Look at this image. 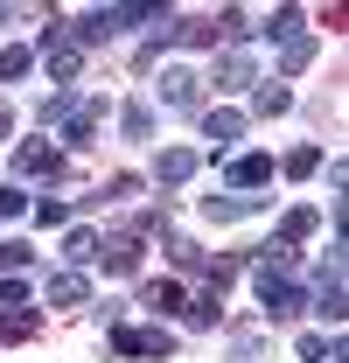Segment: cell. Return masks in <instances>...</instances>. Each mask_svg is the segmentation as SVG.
<instances>
[{"label":"cell","instance_id":"cell-1","mask_svg":"<svg viewBox=\"0 0 349 363\" xmlns=\"http://www.w3.org/2000/svg\"><path fill=\"white\" fill-rule=\"evenodd\" d=\"M43 126H63L70 147H91L98 126H105V112H98L91 98H77V91H49V98H43Z\"/></svg>","mask_w":349,"mask_h":363},{"label":"cell","instance_id":"cell-2","mask_svg":"<svg viewBox=\"0 0 349 363\" xmlns=\"http://www.w3.org/2000/svg\"><path fill=\"white\" fill-rule=\"evenodd\" d=\"M252 286H259V308H265V321L301 315V286H294V279H287L279 266H259V272H252Z\"/></svg>","mask_w":349,"mask_h":363},{"label":"cell","instance_id":"cell-3","mask_svg":"<svg viewBox=\"0 0 349 363\" xmlns=\"http://www.w3.org/2000/svg\"><path fill=\"white\" fill-rule=\"evenodd\" d=\"M314 315L328 321V328H343L349 301H343V252H328V266L314 272Z\"/></svg>","mask_w":349,"mask_h":363},{"label":"cell","instance_id":"cell-4","mask_svg":"<svg viewBox=\"0 0 349 363\" xmlns=\"http://www.w3.org/2000/svg\"><path fill=\"white\" fill-rule=\"evenodd\" d=\"M112 350H119V357H168L174 335L168 328H126V321H119V328H112Z\"/></svg>","mask_w":349,"mask_h":363},{"label":"cell","instance_id":"cell-5","mask_svg":"<svg viewBox=\"0 0 349 363\" xmlns=\"http://www.w3.org/2000/svg\"><path fill=\"white\" fill-rule=\"evenodd\" d=\"M126 21H133V7H91L84 21H77V35H70V43H77V49H91V43H105L112 28H126Z\"/></svg>","mask_w":349,"mask_h":363},{"label":"cell","instance_id":"cell-6","mask_svg":"<svg viewBox=\"0 0 349 363\" xmlns=\"http://www.w3.org/2000/svg\"><path fill=\"white\" fill-rule=\"evenodd\" d=\"M49 49V77H56V84H77V77H84V49L70 43V35H56V43H43Z\"/></svg>","mask_w":349,"mask_h":363},{"label":"cell","instance_id":"cell-7","mask_svg":"<svg viewBox=\"0 0 349 363\" xmlns=\"http://www.w3.org/2000/svg\"><path fill=\"white\" fill-rule=\"evenodd\" d=\"M14 168H21V175H56V168H63V154H56L49 140H21V154H14Z\"/></svg>","mask_w":349,"mask_h":363},{"label":"cell","instance_id":"cell-8","mask_svg":"<svg viewBox=\"0 0 349 363\" xmlns=\"http://www.w3.org/2000/svg\"><path fill=\"white\" fill-rule=\"evenodd\" d=\"M35 335H43L35 308H0V342H35Z\"/></svg>","mask_w":349,"mask_h":363},{"label":"cell","instance_id":"cell-9","mask_svg":"<svg viewBox=\"0 0 349 363\" xmlns=\"http://www.w3.org/2000/svg\"><path fill=\"white\" fill-rule=\"evenodd\" d=\"M196 84H203L196 70H168V77H161V105H174V112H196Z\"/></svg>","mask_w":349,"mask_h":363},{"label":"cell","instance_id":"cell-10","mask_svg":"<svg viewBox=\"0 0 349 363\" xmlns=\"http://www.w3.org/2000/svg\"><path fill=\"white\" fill-rule=\"evenodd\" d=\"M98 259H105V272H140V238H105V245H98Z\"/></svg>","mask_w":349,"mask_h":363},{"label":"cell","instance_id":"cell-11","mask_svg":"<svg viewBox=\"0 0 349 363\" xmlns=\"http://www.w3.org/2000/svg\"><path fill=\"white\" fill-rule=\"evenodd\" d=\"M84 272H56V279H49V308H84Z\"/></svg>","mask_w":349,"mask_h":363},{"label":"cell","instance_id":"cell-12","mask_svg":"<svg viewBox=\"0 0 349 363\" xmlns=\"http://www.w3.org/2000/svg\"><path fill=\"white\" fill-rule=\"evenodd\" d=\"M140 308H154V315H174V308H182V286H174V279H147V286H140Z\"/></svg>","mask_w":349,"mask_h":363},{"label":"cell","instance_id":"cell-13","mask_svg":"<svg viewBox=\"0 0 349 363\" xmlns=\"http://www.w3.org/2000/svg\"><path fill=\"white\" fill-rule=\"evenodd\" d=\"M307 63H314V35H287V43H279V70H287V77H301Z\"/></svg>","mask_w":349,"mask_h":363},{"label":"cell","instance_id":"cell-14","mask_svg":"<svg viewBox=\"0 0 349 363\" xmlns=\"http://www.w3.org/2000/svg\"><path fill=\"white\" fill-rule=\"evenodd\" d=\"M154 175L168 182V189H174V182H189V175H196V154H189V147H168V154L154 161Z\"/></svg>","mask_w":349,"mask_h":363},{"label":"cell","instance_id":"cell-15","mask_svg":"<svg viewBox=\"0 0 349 363\" xmlns=\"http://www.w3.org/2000/svg\"><path fill=\"white\" fill-rule=\"evenodd\" d=\"M231 182H238V189H259V182H272V161H265V154H238V161H231Z\"/></svg>","mask_w":349,"mask_h":363},{"label":"cell","instance_id":"cell-16","mask_svg":"<svg viewBox=\"0 0 349 363\" xmlns=\"http://www.w3.org/2000/svg\"><path fill=\"white\" fill-rule=\"evenodd\" d=\"M314 224H321V217H314V210H287V217H279V245H301V238H314Z\"/></svg>","mask_w":349,"mask_h":363},{"label":"cell","instance_id":"cell-17","mask_svg":"<svg viewBox=\"0 0 349 363\" xmlns=\"http://www.w3.org/2000/svg\"><path fill=\"white\" fill-rule=\"evenodd\" d=\"M28 266H35V252H28L21 238H7V245H0V279H14V272H28Z\"/></svg>","mask_w":349,"mask_h":363},{"label":"cell","instance_id":"cell-18","mask_svg":"<svg viewBox=\"0 0 349 363\" xmlns=\"http://www.w3.org/2000/svg\"><path fill=\"white\" fill-rule=\"evenodd\" d=\"M63 259H70V266H91V259H98V230H70V238H63Z\"/></svg>","mask_w":349,"mask_h":363},{"label":"cell","instance_id":"cell-19","mask_svg":"<svg viewBox=\"0 0 349 363\" xmlns=\"http://www.w3.org/2000/svg\"><path fill=\"white\" fill-rule=\"evenodd\" d=\"M203 133L217 140V147H231V140L245 133V119H238V112H210V119H203Z\"/></svg>","mask_w":349,"mask_h":363},{"label":"cell","instance_id":"cell-20","mask_svg":"<svg viewBox=\"0 0 349 363\" xmlns=\"http://www.w3.org/2000/svg\"><path fill=\"white\" fill-rule=\"evenodd\" d=\"M252 210H259V196H210V217H223V224L231 217H252Z\"/></svg>","mask_w":349,"mask_h":363},{"label":"cell","instance_id":"cell-21","mask_svg":"<svg viewBox=\"0 0 349 363\" xmlns=\"http://www.w3.org/2000/svg\"><path fill=\"white\" fill-rule=\"evenodd\" d=\"M217 84H223V91L252 84V56H223V63H217Z\"/></svg>","mask_w":349,"mask_h":363},{"label":"cell","instance_id":"cell-22","mask_svg":"<svg viewBox=\"0 0 349 363\" xmlns=\"http://www.w3.org/2000/svg\"><path fill=\"white\" fill-rule=\"evenodd\" d=\"M35 70V49H0V77L14 84V77H28Z\"/></svg>","mask_w":349,"mask_h":363},{"label":"cell","instance_id":"cell-23","mask_svg":"<svg viewBox=\"0 0 349 363\" xmlns=\"http://www.w3.org/2000/svg\"><path fill=\"white\" fill-rule=\"evenodd\" d=\"M252 105H259V119H279V112H287L294 98H287V84H265L259 98H252Z\"/></svg>","mask_w":349,"mask_h":363},{"label":"cell","instance_id":"cell-24","mask_svg":"<svg viewBox=\"0 0 349 363\" xmlns=\"http://www.w3.org/2000/svg\"><path fill=\"white\" fill-rule=\"evenodd\" d=\"M217 315H223V294H203V301L189 308V328H217Z\"/></svg>","mask_w":349,"mask_h":363},{"label":"cell","instance_id":"cell-25","mask_svg":"<svg viewBox=\"0 0 349 363\" xmlns=\"http://www.w3.org/2000/svg\"><path fill=\"white\" fill-rule=\"evenodd\" d=\"M301 357L307 363H336V357H343V342H328V335H301Z\"/></svg>","mask_w":349,"mask_h":363},{"label":"cell","instance_id":"cell-26","mask_svg":"<svg viewBox=\"0 0 349 363\" xmlns=\"http://www.w3.org/2000/svg\"><path fill=\"white\" fill-rule=\"evenodd\" d=\"M174 43H196V49H210V43H217V21H182V28H174Z\"/></svg>","mask_w":349,"mask_h":363},{"label":"cell","instance_id":"cell-27","mask_svg":"<svg viewBox=\"0 0 349 363\" xmlns=\"http://www.w3.org/2000/svg\"><path fill=\"white\" fill-rule=\"evenodd\" d=\"M314 168H321V147H294L287 154V175H314Z\"/></svg>","mask_w":349,"mask_h":363},{"label":"cell","instance_id":"cell-28","mask_svg":"<svg viewBox=\"0 0 349 363\" xmlns=\"http://www.w3.org/2000/svg\"><path fill=\"white\" fill-rule=\"evenodd\" d=\"M168 252H174V266H182V272H203V245H189V238H174Z\"/></svg>","mask_w":349,"mask_h":363},{"label":"cell","instance_id":"cell-29","mask_svg":"<svg viewBox=\"0 0 349 363\" xmlns=\"http://www.w3.org/2000/svg\"><path fill=\"white\" fill-rule=\"evenodd\" d=\"M119 126H126L133 140H147V133H154V112H147V105H126V119H119Z\"/></svg>","mask_w":349,"mask_h":363},{"label":"cell","instance_id":"cell-30","mask_svg":"<svg viewBox=\"0 0 349 363\" xmlns=\"http://www.w3.org/2000/svg\"><path fill=\"white\" fill-rule=\"evenodd\" d=\"M265 35H279V43H287V35H301V14H294V7H279V14L265 21Z\"/></svg>","mask_w":349,"mask_h":363},{"label":"cell","instance_id":"cell-31","mask_svg":"<svg viewBox=\"0 0 349 363\" xmlns=\"http://www.w3.org/2000/svg\"><path fill=\"white\" fill-rule=\"evenodd\" d=\"M133 196H140V182H133V175H112V182H105V203H133Z\"/></svg>","mask_w":349,"mask_h":363},{"label":"cell","instance_id":"cell-32","mask_svg":"<svg viewBox=\"0 0 349 363\" xmlns=\"http://www.w3.org/2000/svg\"><path fill=\"white\" fill-rule=\"evenodd\" d=\"M0 308H28V286L21 279H0Z\"/></svg>","mask_w":349,"mask_h":363},{"label":"cell","instance_id":"cell-33","mask_svg":"<svg viewBox=\"0 0 349 363\" xmlns=\"http://www.w3.org/2000/svg\"><path fill=\"white\" fill-rule=\"evenodd\" d=\"M63 217H70V203H56V196H49V203H35V224H63Z\"/></svg>","mask_w":349,"mask_h":363},{"label":"cell","instance_id":"cell-34","mask_svg":"<svg viewBox=\"0 0 349 363\" xmlns=\"http://www.w3.org/2000/svg\"><path fill=\"white\" fill-rule=\"evenodd\" d=\"M21 210H28V203H21V189H0V224H7V217H21Z\"/></svg>","mask_w":349,"mask_h":363},{"label":"cell","instance_id":"cell-35","mask_svg":"<svg viewBox=\"0 0 349 363\" xmlns=\"http://www.w3.org/2000/svg\"><path fill=\"white\" fill-rule=\"evenodd\" d=\"M7 133H14V112H7V105H0V140H7Z\"/></svg>","mask_w":349,"mask_h":363},{"label":"cell","instance_id":"cell-36","mask_svg":"<svg viewBox=\"0 0 349 363\" xmlns=\"http://www.w3.org/2000/svg\"><path fill=\"white\" fill-rule=\"evenodd\" d=\"M7 14H14V7H0V21H7Z\"/></svg>","mask_w":349,"mask_h":363}]
</instances>
